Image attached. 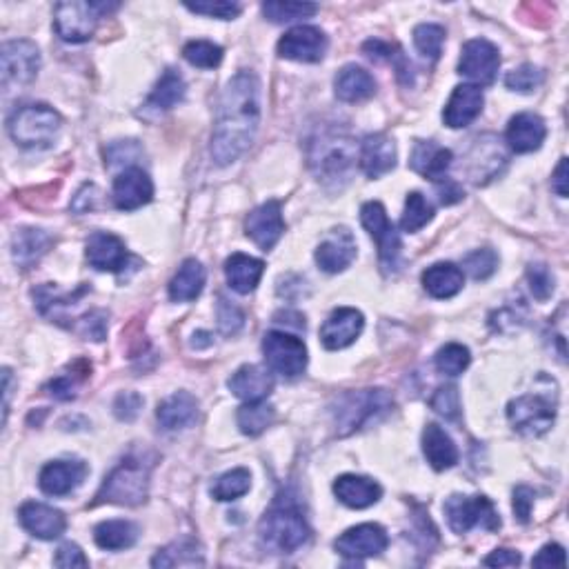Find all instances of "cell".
<instances>
[{
  "label": "cell",
  "mask_w": 569,
  "mask_h": 569,
  "mask_svg": "<svg viewBox=\"0 0 569 569\" xmlns=\"http://www.w3.org/2000/svg\"><path fill=\"white\" fill-rule=\"evenodd\" d=\"M258 96H261V85L252 72L236 74L227 83L212 134V158L216 165L225 167L238 161L254 143L258 121H261Z\"/></svg>",
  "instance_id": "1"
},
{
  "label": "cell",
  "mask_w": 569,
  "mask_h": 569,
  "mask_svg": "<svg viewBox=\"0 0 569 569\" xmlns=\"http://www.w3.org/2000/svg\"><path fill=\"white\" fill-rule=\"evenodd\" d=\"M394 409V398L385 389H361L347 392L334 407V425L338 436H349L369 423L385 418Z\"/></svg>",
  "instance_id": "2"
},
{
  "label": "cell",
  "mask_w": 569,
  "mask_h": 569,
  "mask_svg": "<svg viewBox=\"0 0 569 569\" xmlns=\"http://www.w3.org/2000/svg\"><path fill=\"white\" fill-rule=\"evenodd\" d=\"M354 161L356 154L352 141L334 132V129L321 132L309 143V165H312L318 181H347Z\"/></svg>",
  "instance_id": "3"
},
{
  "label": "cell",
  "mask_w": 569,
  "mask_h": 569,
  "mask_svg": "<svg viewBox=\"0 0 569 569\" xmlns=\"http://www.w3.org/2000/svg\"><path fill=\"white\" fill-rule=\"evenodd\" d=\"M309 527L305 518L292 507L276 505L263 516L258 525V536L267 549L276 554H294L309 541Z\"/></svg>",
  "instance_id": "4"
},
{
  "label": "cell",
  "mask_w": 569,
  "mask_h": 569,
  "mask_svg": "<svg viewBox=\"0 0 569 569\" xmlns=\"http://www.w3.org/2000/svg\"><path fill=\"white\" fill-rule=\"evenodd\" d=\"M149 494V467L136 458H127L116 469H112L101 489L96 494L98 503H114L136 507L147 501Z\"/></svg>",
  "instance_id": "5"
},
{
  "label": "cell",
  "mask_w": 569,
  "mask_h": 569,
  "mask_svg": "<svg viewBox=\"0 0 569 569\" xmlns=\"http://www.w3.org/2000/svg\"><path fill=\"white\" fill-rule=\"evenodd\" d=\"M61 129V116L47 105H25L16 109L7 123L12 141L21 147H49Z\"/></svg>",
  "instance_id": "6"
},
{
  "label": "cell",
  "mask_w": 569,
  "mask_h": 569,
  "mask_svg": "<svg viewBox=\"0 0 569 569\" xmlns=\"http://www.w3.org/2000/svg\"><path fill=\"white\" fill-rule=\"evenodd\" d=\"M121 5L107 3H58L54 9V29L65 43H87L96 32L98 18L116 12Z\"/></svg>",
  "instance_id": "7"
},
{
  "label": "cell",
  "mask_w": 569,
  "mask_h": 569,
  "mask_svg": "<svg viewBox=\"0 0 569 569\" xmlns=\"http://www.w3.org/2000/svg\"><path fill=\"white\" fill-rule=\"evenodd\" d=\"M443 509L449 527L456 534H467L474 527H483L487 532L501 529V518H498L496 507L485 496L454 494L447 498Z\"/></svg>",
  "instance_id": "8"
},
{
  "label": "cell",
  "mask_w": 569,
  "mask_h": 569,
  "mask_svg": "<svg viewBox=\"0 0 569 569\" xmlns=\"http://www.w3.org/2000/svg\"><path fill=\"white\" fill-rule=\"evenodd\" d=\"M507 418L518 434L543 436L556 421V401L541 394L518 396L507 405Z\"/></svg>",
  "instance_id": "9"
},
{
  "label": "cell",
  "mask_w": 569,
  "mask_h": 569,
  "mask_svg": "<svg viewBox=\"0 0 569 569\" xmlns=\"http://www.w3.org/2000/svg\"><path fill=\"white\" fill-rule=\"evenodd\" d=\"M263 354L267 367L283 378H298L307 367V347L287 332H269L263 338Z\"/></svg>",
  "instance_id": "10"
},
{
  "label": "cell",
  "mask_w": 569,
  "mask_h": 569,
  "mask_svg": "<svg viewBox=\"0 0 569 569\" xmlns=\"http://www.w3.org/2000/svg\"><path fill=\"white\" fill-rule=\"evenodd\" d=\"M361 223L367 234L374 238L378 245V258L383 267H396L398 256H401V236L389 223L385 207L381 203H365L361 209Z\"/></svg>",
  "instance_id": "11"
},
{
  "label": "cell",
  "mask_w": 569,
  "mask_h": 569,
  "mask_svg": "<svg viewBox=\"0 0 569 569\" xmlns=\"http://www.w3.org/2000/svg\"><path fill=\"white\" fill-rule=\"evenodd\" d=\"M498 67H501V54L492 43L485 38H474V41L465 43L461 61H458V74L476 85H492L496 81Z\"/></svg>",
  "instance_id": "12"
},
{
  "label": "cell",
  "mask_w": 569,
  "mask_h": 569,
  "mask_svg": "<svg viewBox=\"0 0 569 569\" xmlns=\"http://www.w3.org/2000/svg\"><path fill=\"white\" fill-rule=\"evenodd\" d=\"M3 61V85H27L32 83L38 67H41V54L32 41H9L0 52Z\"/></svg>",
  "instance_id": "13"
},
{
  "label": "cell",
  "mask_w": 569,
  "mask_h": 569,
  "mask_svg": "<svg viewBox=\"0 0 569 569\" xmlns=\"http://www.w3.org/2000/svg\"><path fill=\"white\" fill-rule=\"evenodd\" d=\"M327 52V36L321 29L298 25L278 41V56L298 63H318Z\"/></svg>",
  "instance_id": "14"
},
{
  "label": "cell",
  "mask_w": 569,
  "mask_h": 569,
  "mask_svg": "<svg viewBox=\"0 0 569 569\" xmlns=\"http://www.w3.org/2000/svg\"><path fill=\"white\" fill-rule=\"evenodd\" d=\"M389 545V536L381 525L365 523L347 529L343 536L336 538V552L345 558H369L383 554Z\"/></svg>",
  "instance_id": "15"
},
{
  "label": "cell",
  "mask_w": 569,
  "mask_h": 569,
  "mask_svg": "<svg viewBox=\"0 0 569 569\" xmlns=\"http://www.w3.org/2000/svg\"><path fill=\"white\" fill-rule=\"evenodd\" d=\"M365 318L354 307H338L321 327V343L329 352L345 349L363 334Z\"/></svg>",
  "instance_id": "16"
},
{
  "label": "cell",
  "mask_w": 569,
  "mask_h": 569,
  "mask_svg": "<svg viewBox=\"0 0 569 569\" xmlns=\"http://www.w3.org/2000/svg\"><path fill=\"white\" fill-rule=\"evenodd\" d=\"M245 232L252 241L269 252L274 249V245L281 241V236L285 234V221H283V209L278 201H267L265 205L256 207L252 214L247 216L245 221Z\"/></svg>",
  "instance_id": "17"
},
{
  "label": "cell",
  "mask_w": 569,
  "mask_h": 569,
  "mask_svg": "<svg viewBox=\"0 0 569 569\" xmlns=\"http://www.w3.org/2000/svg\"><path fill=\"white\" fill-rule=\"evenodd\" d=\"M114 205L121 212H134V209L152 203L154 183L141 167H127L114 181Z\"/></svg>",
  "instance_id": "18"
},
{
  "label": "cell",
  "mask_w": 569,
  "mask_h": 569,
  "mask_svg": "<svg viewBox=\"0 0 569 569\" xmlns=\"http://www.w3.org/2000/svg\"><path fill=\"white\" fill-rule=\"evenodd\" d=\"M356 241L347 227H336L316 249V263L327 274H338L354 263Z\"/></svg>",
  "instance_id": "19"
},
{
  "label": "cell",
  "mask_w": 569,
  "mask_h": 569,
  "mask_svg": "<svg viewBox=\"0 0 569 569\" xmlns=\"http://www.w3.org/2000/svg\"><path fill=\"white\" fill-rule=\"evenodd\" d=\"M483 105H485V96H483L481 87L458 85L445 105L443 121L447 127H452V129L467 127V125H472L478 116H481Z\"/></svg>",
  "instance_id": "20"
},
{
  "label": "cell",
  "mask_w": 569,
  "mask_h": 569,
  "mask_svg": "<svg viewBox=\"0 0 569 569\" xmlns=\"http://www.w3.org/2000/svg\"><path fill=\"white\" fill-rule=\"evenodd\" d=\"M127 247L121 238L109 232H96L87 241V261L98 272H123L127 265Z\"/></svg>",
  "instance_id": "21"
},
{
  "label": "cell",
  "mask_w": 569,
  "mask_h": 569,
  "mask_svg": "<svg viewBox=\"0 0 569 569\" xmlns=\"http://www.w3.org/2000/svg\"><path fill=\"white\" fill-rule=\"evenodd\" d=\"M87 472L83 461H54L41 469L38 485L49 496H67L83 485Z\"/></svg>",
  "instance_id": "22"
},
{
  "label": "cell",
  "mask_w": 569,
  "mask_h": 569,
  "mask_svg": "<svg viewBox=\"0 0 569 569\" xmlns=\"http://www.w3.org/2000/svg\"><path fill=\"white\" fill-rule=\"evenodd\" d=\"M18 521L29 534L41 541H54L67 529V518L61 509L43 503H25L18 512Z\"/></svg>",
  "instance_id": "23"
},
{
  "label": "cell",
  "mask_w": 569,
  "mask_h": 569,
  "mask_svg": "<svg viewBox=\"0 0 569 569\" xmlns=\"http://www.w3.org/2000/svg\"><path fill=\"white\" fill-rule=\"evenodd\" d=\"M358 158L367 178H381L396 165V145L387 134H369L363 138Z\"/></svg>",
  "instance_id": "24"
},
{
  "label": "cell",
  "mask_w": 569,
  "mask_h": 569,
  "mask_svg": "<svg viewBox=\"0 0 569 569\" xmlns=\"http://www.w3.org/2000/svg\"><path fill=\"white\" fill-rule=\"evenodd\" d=\"M227 387L232 389L234 396L243 398L245 403L265 401L274 389V378L269 374V369L261 365H243L232 378H229Z\"/></svg>",
  "instance_id": "25"
},
{
  "label": "cell",
  "mask_w": 569,
  "mask_h": 569,
  "mask_svg": "<svg viewBox=\"0 0 569 569\" xmlns=\"http://www.w3.org/2000/svg\"><path fill=\"white\" fill-rule=\"evenodd\" d=\"M547 136L545 121L538 114H518L507 125V143L516 154L536 152Z\"/></svg>",
  "instance_id": "26"
},
{
  "label": "cell",
  "mask_w": 569,
  "mask_h": 569,
  "mask_svg": "<svg viewBox=\"0 0 569 569\" xmlns=\"http://www.w3.org/2000/svg\"><path fill=\"white\" fill-rule=\"evenodd\" d=\"M334 494H336L338 501L347 507L365 509V507H372L381 501L383 489H381V485L372 481V478H367V476L345 474L341 478H336Z\"/></svg>",
  "instance_id": "27"
},
{
  "label": "cell",
  "mask_w": 569,
  "mask_h": 569,
  "mask_svg": "<svg viewBox=\"0 0 569 569\" xmlns=\"http://www.w3.org/2000/svg\"><path fill=\"white\" fill-rule=\"evenodd\" d=\"M454 156L449 149L441 147L434 141H421L416 143L412 152V169L429 181L441 183L447 178L449 167H452Z\"/></svg>",
  "instance_id": "28"
},
{
  "label": "cell",
  "mask_w": 569,
  "mask_h": 569,
  "mask_svg": "<svg viewBox=\"0 0 569 569\" xmlns=\"http://www.w3.org/2000/svg\"><path fill=\"white\" fill-rule=\"evenodd\" d=\"M334 92L338 96V101L361 103V101H367V98L374 96L376 81H374V76L367 72V69L358 67V65H345L336 76Z\"/></svg>",
  "instance_id": "29"
},
{
  "label": "cell",
  "mask_w": 569,
  "mask_h": 569,
  "mask_svg": "<svg viewBox=\"0 0 569 569\" xmlns=\"http://www.w3.org/2000/svg\"><path fill=\"white\" fill-rule=\"evenodd\" d=\"M423 452L427 463L432 465L436 472H445V469L454 467L458 463V447L452 441L441 425L429 423L423 432Z\"/></svg>",
  "instance_id": "30"
},
{
  "label": "cell",
  "mask_w": 569,
  "mask_h": 569,
  "mask_svg": "<svg viewBox=\"0 0 569 569\" xmlns=\"http://www.w3.org/2000/svg\"><path fill=\"white\" fill-rule=\"evenodd\" d=\"M265 263L247 254H232L225 261V276L229 287L238 294H252L261 283Z\"/></svg>",
  "instance_id": "31"
},
{
  "label": "cell",
  "mask_w": 569,
  "mask_h": 569,
  "mask_svg": "<svg viewBox=\"0 0 569 569\" xmlns=\"http://www.w3.org/2000/svg\"><path fill=\"white\" fill-rule=\"evenodd\" d=\"M156 416L165 429L192 427L198 418V401L189 392H176L158 405Z\"/></svg>",
  "instance_id": "32"
},
{
  "label": "cell",
  "mask_w": 569,
  "mask_h": 569,
  "mask_svg": "<svg viewBox=\"0 0 569 569\" xmlns=\"http://www.w3.org/2000/svg\"><path fill=\"white\" fill-rule=\"evenodd\" d=\"M49 247H52V236L43 232V229H36V227L18 229V232L14 234V243H12L14 261L16 265L29 269L41 261Z\"/></svg>",
  "instance_id": "33"
},
{
  "label": "cell",
  "mask_w": 569,
  "mask_h": 569,
  "mask_svg": "<svg viewBox=\"0 0 569 569\" xmlns=\"http://www.w3.org/2000/svg\"><path fill=\"white\" fill-rule=\"evenodd\" d=\"M205 267L196 261V258H187V261L178 267L176 276L169 283V298L174 303H187L201 296L205 287Z\"/></svg>",
  "instance_id": "34"
},
{
  "label": "cell",
  "mask_w": 569,
  "mask_h": 569,
  "mask_svg": "<svg viewBox=\"0 0 569 569\" xmlns=\"http://www.w3.org/2000/svg\"><path fill=\"white\" fill-rule=\"evenodd\" d=\"M465 274L461 267L454 263H436L425 269L423 274V287L429 296L434 298H452L463 289Z\"/></svg>",
  "instance_id": "35"
},
{
  "label": "cell",
  "mask_w": 569,
  "mask_h": 569,
  "mask_svg": "<svg viewBox=\"0 0 569 569\" xmlns=\"http://www.w3.org/2000/svg\"><path fill=\"white\" fill-rule=\"evenodd\" d=\"M205 565L203 547L196 538H178L152 558V567H201Z\"/></svg>",
  "instance_id": "36"
},
{
  "label": "cell",
  "mask_w": 569,
  "mask_h": 569,
  "mask_svg": "<svg viewBox=\"0 0 569 569\" xmlns=\"http://www.w3.org/2000/svg\"><path fill=\"white\" fill-rule=\"evenodd\" d=\"M94 541L107 552H121L138 541V527L132 521H105L94 529Z\"/></svg>",
  "instance_id": "37"
},
{
  "label": "cell",
  "mask_w": 569,
  "mask_h": 569,
  "mask_svg": "<svg viewBox=\"0 0 569 569\" xmlns=\"http://www.w3.org/2000/svg\"><path fill=\"white\" fill-rule=\"evenodd\" d=\"M185 98V81L176 69H167L161 76V81L156 83L154 92L147 98V109L154 112H167V109L176 107Z\"/></svg>",
  "instance_id": "38"
},
{
  "label": "cell",
  "mask_w": 569,
  "mask_h": 569,
  "mask_svg": "<svg viewBox=\"0 0 569 569\" xmlns=\"http://www.w3.org/2000/svg\"><path fill=\"white\" fill-rule=\"evenodd\" d=\"M363 52L369 58H372V61H385L389 65H394L398 81H401L403 85H412L414 83L412 65L407 63L405 54L396 45H389V43H383V41H367L363 45Z\"/></svg>",
  "instance_id": "39"
},
{
  "label": "cell",
  "mask_w": 569,
  "mask_h": 569,
  "mask_svg": "<svg viewBox=\"0 0 569 569\" xmlns=\"http://www.w3.org/2000/svg\"><path fill=\"white\" fill-rule=\"evenodd\" d=\"M274 416L276 412L272 405H267L265 401H254V403H245L241 409H238L236 421L245 436H258L274 423Z\"/></svg>",
  "instance_id": "40"
},
{
  "label": "cell",
  "mask_w": 569,
  "mask_h": 569,
  "mask_svg": "<svg viewBox=\"0 0 569 569\" xmlns=\"http://www.w3.org/2000/svg\"><path fill=\"white\" fill-rule=\"evenodd\" d=\"M249 487H252V474H249L247 469L238 467L218 478L216 485L212 487V496L221 503L236 501V498H241L249 492Z\"/></svg>",
  "instance_id": "41"
},
{
  "label": "cell",
  "mask_w": 569,
  "mask_h": 569,
  "mask_svg": "<svg viewBox=\"0 0 569 569\" xmlns=\"http://www.w3.org/2000/svg\"><path fill=\"white\" fill-rule=\"evenodd\" d=\"M436 369L445 376H461L465 369L472 363V356H469V349L458 345V343H449L445 347H441L434 356Z\"/></svg>",
  "instance_id": "42"
},
{
  "label": "cell",
  "mask_w": 569,
  "mask_h": 569,
  "mask_svg": "<svg viewBox=\"0 0 569 569\" xmlns=\"http://www.w3.org/2000/svg\"><path fill=\"white\" fill-rule=\"evenodd\" d=\"M432 218H434V207L425 201L423 194L412 192L407 196L405 212L401 218V227L405 229V232L409 234L418 232V229H423L429 221H432Z\"/></svg>",
  "instance_id": "43"
},
{
  "label": "cell",
  "mask_w": 569,
  "mask_h": 569,
  "mask_svg": "<svg viewBox=\"0 0 569 569\" xmlns=\"http://www.w3.org/2000/svg\"><path fill=\"white\" fill-rule=\"evenodd\" d=\"M443 43H445V29L441 25L425 23L414 29V45L427 61L436 63L438 58H441Z\"/></svg>",
  "instance_id": "44"
},
{
  "label": "cell",
  "mask_w": 569,
  "mask_h": 569,
  "mask_svg": "<svg viewBox=\"0 0 569 569\" xmlns=\"http://www.w3.org/2000/svg\"><path fill=\"white\" fill-rule=\"evenodd\" d=\"M318 12V5L314 3H265L263 14L267 21L272 23H292L309 18Z\"/></svg>",
  "instance_id": "45"
},
{
  "label": "cell",
  "mask_w": 569,
  "mask_h": 569,
  "mask_svg": "<svg viewBox=\"0 0 569 569\" xmlns=\"http://www.w3.org/2000/svg\"><path fill=\"white\" fill-rule=\"evenodd\" d=\"M81 365V363H78ZM78 365L72 367V374H61L58 378H54V381H49L47 383V392L49 396H54L56 401H72V398H76V392H78V387H81V383L87 378L89 374V367L85 363L83 369H78Z\"/></svg>",
  "instance_id": "46"
},
{
  "label": "cell",
  "mask_w": 569,
  "mask_h": 569,
  "mask_svg": "<svg viewBox=\"0 0 569 569\" xmlns=\"http://www.w3.org/2000/svg\"><path fill=\"white\" fill-rule=\"evenodd\" d=\"M183 56L189 65L201 69H214L223 61V49L209 41H192L185 45Z\"/></svg>",
  "instance_id": "47"
},
{
  "label": "cell",
  "mask_w": 569,
  "mask_h": 569,
  "mask_svg": "<svg viewBox=\"0 0 569 569\" xmlns=\"http://www.w3.org/2000/svg\"><path fill=\"white\" fill-rule=\"evenodd\" d=\"M545 81V72L534 65H521L514 72H509L505 78L507 89L521 94H532L534 89H538Z\"/></svg>",
  "instance_id": "48"
},
{
  "label": "cell",
  "mask_w": 569,
  "mask_h": 569,
  "mask_svg": "<svg viewBox=\"0 0 569 569\" xmlns=\"http://www.w3.org/2000/svg\"><path fill=\"white\" fill-rule=\"evenodd\" d=\"M463 267L467 269V274L474 278V281H485V278L492 276L498 267V256L494 249H476V252L467 254Z\"/></svg>",
  "instance_id": "49"
},
{
  "label": "cell",
  "mask_w": 569,
  "mask_h": 569,
  "mask_svg": "<svg viewBox=\"0 0 569 569\" xmlns=\"http://www.w3.org/2000/svg\"><path fill=\"white\" fill-rule=\"evenodd\" d=\"M527 283L536 301L543 303L554 294V274L549 272V267L543 263L527 267Z\"/></svg>",
  "instance_id": "50"
},
{
  "label": "cell",
  "mask_w": 569,
  "mask_h": 569,
  "mask_svg": "<svg viewBox=\"0 0 569 569\" xmlns=\"http://www.w3.org/2000/svg\"><path fill=\"white\" fill-rule=\"evenodd\" d=\"M141 156H143V147L136 141H118L105 149V158H107L105 165L109 169L123 165L132 167V163H136Z\"/></svg>",
  "instance_id": "51"
},
{
  "label": "cell",
  "mask_w": 569,
  "mask_h": 569,
  "mask_svg": "<svg viewBox=\"0 0 569 569\" xmlns=\"http://www.w3.org/2000/svg\"><path fill=\"white\" fill-rule=\"evenodd\" d=\"M185 7L194 14L221 18V21H232V18L241 14V5L229 3V0H216V3L214 0H207V3H185Z\"/></svg>",
  "instance_id": "52"
},
{
  "label": "cell",
  "mask_w": 569,
  "mask_h": 569,
  "mask_svg": "<svg viewBox=\"0 0 569 569\" xmlns=\"http://www.w3.org/2000/svg\"><path fill=\"white\" fill-rule=\"evenodd\" d=\"M432 407L438 414L445 416L447 421H456L458 414H461V396H458V389L454 385H445L438 389L432 398Z\"/></svg>",
  "instance_id": "53"
},
{
  "label": "cell",
  "mask_w": 569,
  "mask_h": 569,
  "mask_svg": "<svg viewBox=\"0 0 569 569\" xmlns=\"http://www.w3.org/2000/svg\"><path fill=\"white\" fill-rule=\"evenodd\" d=\"M218 325H221V332L225 336H234L238 334V329L245 325V316L234 303L221 298V301H218Z\"/></svg>",
  "instance_id": "54"
},
{
  "label": "cell",
  "mask_w": 569,
  "mask_h": 569,
  "mask_svg": "<svg viewBox=\"0 0 569 569\" xmlns=\"http://www.w3.org/2000/svg\"><path fill=\"white\" fill-rule=\"evenodd\" d=\"M143 409V396L136 394V392H123L116 396L114 401V414L116 418H121V421H134V418L141 414Z\"/></svg>",
  "instance_id": "55"
},
{
  "label": "cell",
  "mask_w": 569,
  "mask_h": 569,
  "mask_svg": "<svg viewBox=\"0 0 569 569\" xmlns=\"http://www.w3.org/2000/svg\"><path fill=\"white\" fill-rule=\"evenodd\" d=\"M532 565L534 567H565L567 565L565 549L556 543H549L532 558Z\"/></svg>",
  "instance_id": "56"
},
{
  "label": "cell",
  "mask_w": 569,
  "mask_h": 569,
  "mask_svg": "<svg viewBox=\"0 0 569 569\" xmlns=\"http://www.w3.org/2000/svg\"><path fill=\"white\" fill-rule=\"evenodd\" d=\"M54 565H56V567H89V561L85 558L81 547L74 545V543H65V545L56 552Z\"/></svg>",
  "instance_id": "57"
},
{
  "label": "cell",
  "mask_w": 569,
  "mask_h": 569,
  "mask_svg": "<svg viewBox=\"0 0 569 569\" xmlns=\"http://www.w3.org/2000/svg\"><path fill=\"white\" fill-rule=\"evenodd\" d=\"M534 489H529L525 485L514 489V512L518 516V521L527 523L529 514H532V505H534Z\"/></svg>",
  "instance_id": "58"
},
{
  "label": "cell",
  "mask_w": 569,
  "mask_h": 569,
  "mask_svg": "<svg viewBox=\"0 0 569 569\" xmlns=\"http://www.w3.org/2000/svg\"><path fill=\"white\" fill-rule=\"evenodd\" d=\"M98 196H101V192H98L96 185H83L81 192L74 196L72 209L78 214L92 212V209H96V205H98Z\"/></svg>",
  "instance_id": "59"
},
{
  "label": "cell",
  "mask_w": 569,
  "mask_h": 569,
  "mask_svg": "<svg viewBox=\"0 0 569 569\" xmlns=\"http://www.w3.org/2000/svg\"><path fill=\"white\" fill-rule=\"evenodd\" d=\"M483 563L487 567H518L521 565V554L514 552V549H496Z\"/></svg>",
  "instance_id": "60"
},
{
  "label": "cell",
  "mask_w": 569,
  "mask_h": 569,
  "mask_svg": "<svg viewBox=\"0 0 569 569\" xmlns=\"http://www.w3.org/2000/svg\"><path fill=\"white\" fill-rule=\"evenodd\" d=\"M438 194H441V203L443 205H452V203H458L463 198V189L458 187V183L454 181H449V178H445V181H441V185H438Z\"/></svg>",
  "instance_id": "61"
},
{
  "label": "cell",
  "mask_w": 569,
  "mask_h": 569,
  "mask_svg": "<svg viewBox=\"0 0 569 569\" xmlns=\"http://www.w3.org/2000/svg\"><path fill=\"white\" fill-rule=\"evenodd\" d=\"M552 189L561 198H567V194H569V187H567V158H561V163H558V167H556Z\"/></svg>",
  "instance_id": "62"
}]
</instances>
